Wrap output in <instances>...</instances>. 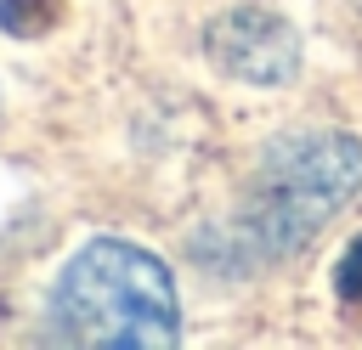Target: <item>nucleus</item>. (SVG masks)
I'll use <instances>...</instances> for the list:
<instances>
[{
    "label": "nucleus",
    "instance_id": "1",
    "mask_svg": "<svg viewBox=\"0 0 362 350\" xmlns=\"http://www.w3.org/2000/svg\"><path fill=\"white\" fill-rule=\"evenodd\" d=\"M51 333L96 350H164L181 339L175 277L124 237H90L51 282Z\"/></svg>",
    "mask_w": 362,
    "mask_h": 350
},
{
    "label": "nucleus",
    "instance_id": "2",
    "mask_svg": "<svg viewBox=\"0 0 362 350\" xmlns=\"http://www.w3.org/2000/svg\"><path fill=\"white\" fill-rule=\"evenodd\" d=\"M362 186V141L345 130H300L272 141L238 215V248L249 260H283L305 248Z\"/></svg>",
    "mask_w": 362,
    "mask_h": 350
},
{
    "label": "nucleus",
    "instance_id": "3",
    "mask_svg": "<svg viewBox=\"0 0 362 350\" xmlns=\"http://www.w3.org/2000/svg\"><path fill=\"white\" fill-rule=\"evenodd\" d=\"M204 51L221 73L243 79V85H288L300 73V34L283 11L243 0L226 6L209 28H204Z\"/></svg>",
    "mask_w": 362,
    "mask_h": 350
},
{
    "label": "nucleus",
    "instance_id": "4",
    "mask_svg": "<svg viewBox=\"0 0 362 350\" xmlns=\"http://www.w3.org/2000/svg\"><path fill=\"white\" fill-rule=\"evenodd\" d=\"M334 294H339L345 305H362V237L339 254V265H334Z\"/></svg>",
    "mask_w": 362,
    "mask_h": 350
}]
</instances>
